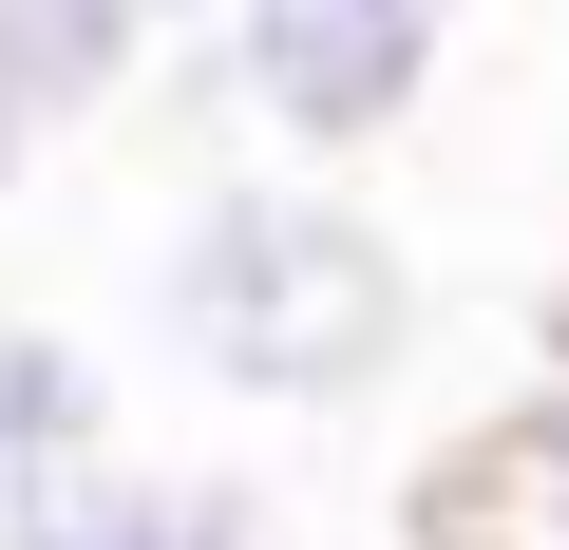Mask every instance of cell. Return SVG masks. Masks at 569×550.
I'll list each match as a JSON object with an SVG mask.
<instances>
[{
    "label": "cell",
    "instance_id": "cell-2",
    "mask_svg": "<svg viewBox=\"0 0 569 550\" xmlns=\"http://www.w3.org/2000/svg\"><path fill=\"white\" fill-rule=\"evenodd\" d=\"M437 58H456V0H209V77L284 171H342V152L418 133Z\"/></svg>",
    "mask_w": 569,
    "mask_h": 550
},
{
    "label": "cell",
    "instance_id": "cell-3",
    "mask_svg": "<svg viewBox=\"0 0 569 550\" xmlns=\"http://www.w3.org/2000/svg\"><path fill=\"white\" fill-rule=\"evenodd\" d=\"M0 550H266V493L247 474H171V456H96V474L0 512Z\"/></svg>",
    "mask_w": 569,
    "mask_h": 550
},
{
    "label": "cell",
    "instance_id": "cell-1",
    "mask_svg": "<svg viewBox=\"0 0 569 550\" xmlns=\"http://www.w3.org/2000/svg\"><path fill=\"white\" fill-rule=\"evenodd\" d=\"M152 323H171L190 380H228L266 418H361L418 342V266L323 171H209L152 247Z\"/></svg>",
    "mask_w": 569,
    "mask_h": 550
},
{
    "label": "cell",
    "instance_id": "cell-4",
    "mask_svg": "<svg viewBox=\"0 0 569 550\" xmlns=\"http://www.w3.org/2000/svg\"><path fill=\"white\" fill-rule=\"evenodd\" d=\"M96 456H114L96 361H77L58 323H0V512H20V493H58V474H96Z\"/></svg>",
    "mask_w": 569,
    "mask_h": 550
},
{
    "label": "cell",
    "instance_id": "cell-5",
    "mask_svg": "<svg viewBox=\"0 0 569 550\" xmlns=\"http://www.w3.org/2000/svg\"><path fill=\"white\" fill-rule=\"evenodd\" d=\"M550 342H569V304H550Z\"/></svg>",
    "mask_w": 569,
    "mask_h": 550
}]
</instances>
